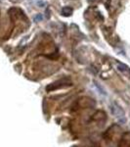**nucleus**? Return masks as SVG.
<instances>
[{
    "label": "nucleus",
    "instance_id": "f257e3e1",
    "mask_svg": "<svg viewBox=\"0 0 130 147\" xmlns=\"http://www.w3.org/2000/svg\"><path fill=\"white\" fill-rule=\"evenodd\" d=\"M111 109H112L113 114L117 117V119H119L120 122H125L124 113H123V111L119 107V106H117L115 104H113L112 107H111Z\"/></svg>",
    "mask_w": 130,
    "mask_h": 147
}]
</instances>
